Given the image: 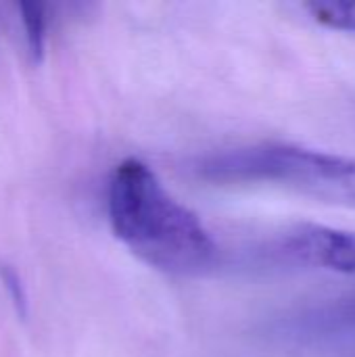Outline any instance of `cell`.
I'll return each instance as SVG.
<instances>
[{
  "mask_svg": "<svg viewBox=\"0 0 355 357\" xmlns=\"http://www.w3.org/2000/svg\"><path fill=\"white\" fill-rule=\"evenodd\" d=\"M115 236L144 264L174 276H197L218 261V245L201 220L172 199L138 159L119 163L109 184Z\"/></svg>",
  "mask_w": 355,
  "mask_h": 357,
  "instance_id": "1",
  "label": "cell"
},
{
  "mask_svg": "<svg viewBox=\"0 0 355 357\" xmlns=\"http://www.w3.org/2000/svg\"><path fill=\"white\" fill-rule=\"evenodd\" d=\"M197 174L213 184H274L355 209V159L345 155L264 142L209 155L197 163Z\"/></svg>",
  "mask_w": 355,
  "mask_h": 357,
  "instance_id": "2",
  "label": "cell"
},
{
  "mask_svg": "<svg viewBox=\"0 0 355 357\" xmlns=\"http://www.w3.org/2000/svg\"><path fill=\"white\" fill-rule=\"evenodd\" d=\"M272 333L295 343L355 339V295L289 314L272 324Z\"/></svg>",
  "mask_w": 355,
  "mask_h": 357,
  "instance_id": "3",
  "label": "cell"
},
{
  "mask_svg": "<svg viewBox=\"0 0 355 357\" xmlns=\"http://www.w3.org/2000/svg\"><path fill=\"white\" fill-rule=\"evenodd\" d=\"M303 8L324 27L355 33V2H308Z\"/></svg>",
  "mask_w": 355,
  "mask_h": 357,
  "instance_id": "4",
  "label": "cell"
},
{
  "mask_svg": "<svg viewBox=\"0 0 355 357\" xmlns=\"http://www.w3.org/2000/svg\"><path fill=\"white\" fill-rule=\"evenodd\" d=\"M19 8H21V19H23V27H25V40H27L29 54L36 63H40L44 56V42H46L44 4L23 2V4H19Z\"/></svg>",
  "mask_w": 355,
  "mask_h": 357,
  "instance_id": "5",
  "label": "cell"
},
{
  "mask_svg": "<svg viewBox=\"0 0 355 357\" xmlns=\"http://www.w3.org/2000/svg\"><path fill=\"white\" fill-rule=\"evenodd\" d=\"M0 280L4 284V289H6V293H8L17 314L21 318H25L27 316V295H25V289L21 284L19 274L10 266H0Z\"/></svg>",
  "mask_w": 355,
  "mask_h": 357,
  "instance_id": "6",
  "label": "cell"
}]
</instances>
